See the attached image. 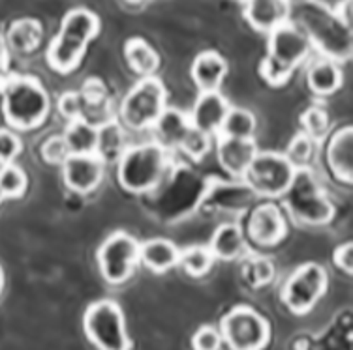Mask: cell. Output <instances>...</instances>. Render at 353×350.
Instances as JSON below:
<instances>
[{
	"mask_svg": "<svg viewBox=\"0 0 353 350\" xmlns=\"http://www.w3.org/2000/svg\"><path fill=\"white\" fill-rule=\"evenodd\" d=\"M336 15H339L340 19L344 21L346 25L352 27V0H344V2H340L339 8L334 10Z\"/></svg>",
	"mask_w": 353,
	"mask_h": 350,
	"instance_id": "60d3db41",
	"label": "cell"
},
{
	"mask_svg": "<svg viewBox=\"0 0 353 350\" xmlns=\"http://www.w3.org/2000/svg\"><path fill=\"white\" fill-rule=\"evenodd\" d=\"M334 264L339 266L340 270H344L347 276H352L353 272V245L352 242L344 243V245H339L336 251H334Z\"/></svg>",
	"mask_w": 353,
	"mask_h": 350,
	"instance_id": "f35d334b",
	"label": "cell"
},
{
	"mask_svg": "<svg viewBox=\"0 0 353 350\" xmlns=\"http://www.w3.org/2000/svg\"><path fill=\"white\" fill-rule=\"evenodd\" d=\"M209 250H211L214 259H220V261H235L246 250L245 232L235 223H224V225H220L214 230Z\"/></svg>",
	"mask_w": 353,
	"mask_h": 350,
	"instance_id": "7402d4cb",
	"label": "cell"
},
{
	"mask_svg": "<svg viewBox=\"0 0 353 350\" xmlns=\"http://www.w3.org/2000/svg\"><path fill=\"white\" fill-rule=\"evenodd\" d=\"M128 66L141 77H154L160 67V56L149 43L141 38H132L124 45Z\"/></svg>",
	"mask_w": 353,
	"mask_h": 350,
	"instance_id": "d4e9b609",
	"label": "cell"
},
{
	"mask_svg": "<svg viewBox=\"0 0 353 350\" xmlns=\"http://www.w3.org/2000/svg\"><path fill=\"white\" fill-rule=\"evenodd\" d=\"M165 100L168 92L163 88V83L157 77H143L136 87L124 96L121 103V122L126 129L132 131H143L150 129L165 111Z\"/></svg>",
	"mask_w": 353,
	"mask_h": 350,
	"instance_id": "ba28073f",
	"label": "cell"
},
{
	"mask_svg": "<svg viewBox=\"0 0 353 350\" xmlns=\"http://www.w3.org/2000/svg\"><path fill=\"white\" fill-rule=\"evenodd\" d=\"M4 201V195H2V191H0V202Z\"/></svg>",
	"mask_w": 353,
	"mask_h": 350,
	"instance_id": "ee69618b",
	"label": "cell"
},
{
	"mask_svg": "<svg viewBox=\"0 0 353 350\" xmlns=\"http://www.w3.org/2000/svg\"><path fill=\"white\" fill-rule=\"evenodd\" d=\"M209 149H211V137L192 128L190 133L186 135V139H184L179 150H183L184 154L192 157L194 162H199V160H203L205 155H207Z\"/></svg>",
	"mask_w": 353,
	"mask_h": 350,
	"instance_id": "836d02e7",
	"label": "cell"
},
{
	"mask_svg": "<svg viewBox=\"0 0 353 350\" xmlns=\"http://www.w3.org/2000/svg\"><path fill=\"white\" fill-rule=\"evenodd\" d=\"M8 64H10V49H8L4 36L0 34V77L8 75Z\"/></svg>",
	"mask_w": 353,
	"mask_h": 350,
	"instance_id": "ab89813d",
	"label": "cell"
},
{
	"mask_svg": "<svg viewBox=\"0 0 353 350\" xmlns=\"http://www.w3.org/2000/svg\"><path fill=\"white\" fill-rule=\"evenodd\" d=\"M258 152V144L254 139H231L222 135L218 139V163L228 175L237 176V178L245 176Z\"/></svg>",
	"mask_w": 353,
	"mask_h": 350,
	"instance_id": "e0dca14e",
	"label": "cell"
},
{
	"mask_svg": "<svg viewBox=\"0 0 353 350\" xmlns=\"http://www.w3.org/2000/svg\"><path fill=\"white\" fill-rule=\"evenodd\" d=\"M306 83L316 96H331L342 87V69L336 62L321 56L308 67Z\"/></svg>",
	"mask_w": 353,
	"mask_h": 350,
	"instance_id": "603a6c76",
	"label": "cell"
},
{
	"mask_svg": "<svg viewBox=\"0 0 353 350\" xmlns=\"http://www.w3.org/2000/svg\"><path fill=\"white\" fill-rule=\"evenodd\" d=\"M250 277L252 285L256 287H261V285L271 283L272 276H274V268H272V263L269 259H256L254 263H250Z\"/></svg>",
	"mask_w": 353,
	"mask_h": 350,
	"instance_id": "74e56055",
	"label": "cell"
},
{
	"mask_svg": "<svg viewBox=\"0 0 353 350\" xmlns=\"http://www.w3.org/2000/svg\"><path fill=\"white\" fill-rule=\"evenodd\" d=\"M105 163L96 154H72L62 163V178L74 193H92L103 180Z\"/></svg>",
	"mask_w": 353,
	"mask_h": 350,
	"instance_id": "4fadbf2b",
	"label": "cell"
},
{
	"mask_svg": "<svg viewBox=\"0 0 353 350\" xmlns=\"http://www.w3.org/2000/svg\"><path fill=\"white\" fill-rule=\"evenodd\" d=\"M152 129L157 135L158 144L170 152V150L181 149L186 135L190 133L192 124L188 115H184L176 109H165L157 124L152 126Z\"/></svg>",
	"mask_w": 353,
	"mask_h": 350,
	"instance_id": "d6986e66",
	"label": "cell"
},
{
	"mask_svg": "<svg viewBox=\"0 0 353 350\" xmlns=\"http://www.w3.org/2000/svg\"><path fill=\"white\" fill-rule=\"evenodd\" d=\"M220 336L230 350H263L271 339V326L261 313L239 305L222 318Z\"/></svg>",
	"mask_w": 353,
	"mask_h": 350,
	"instance_id": "9c48e42d",
	"label": "cell"
},
{
	"mask_svg": "<svg viewBox=\"0 0 353 350\" xmlns=\"http://www.w3.org/2000/svg\"><path fill=\"white\" fill-rule=\"evenodd\" d=\"M312 53V43L295 23H285L269 34L261 77L272 87L284 85Z\"/></svg>",
	"mask_w": 353,
	"mask_h": 350,
	"instance_id": "277c9868",
	"label": "cell"
},
{
	"mask_svg": "<svg viewBox=\"0 0 353 350\" xmlns=\"http://www.w3.org/2000/svg\"><path fill=\"white\" fill-rule=\"evenodd\" d=\"M28 178L25 171L14 163L0 167V191L4 199H17L27 191Z\"/></svg>",
	"mask_w": 353,
	"mask_h": 350,
	"instance_id": "f546056e",
	"label": "cell"
},
{
	"mask_svg": "<svg viewBox=\"0 0 353 350\" xmlns=\"http://www.w3.org/2000/svg\"><path fill=\"white\" fill-rule=\"evenodd\" d=\"M297 168L279 152H258L245 173L246 188L263 197H282L292 186Z\"/></svg>",
	"mask_w": 353,
	"mask_h": 350,
	"instance_id": "30bf717a",
	"label": "cell"
},
{
	"mask_svg": "<svg viewBox=\"0 0 353 350\" xmlns=\"http://www.w3.org/2000/svg\"><path fill=\"white\" fill-rule=\"evenodd\" d=\"M179 248L165 238H152L145 243H139V261L157 274H163L179 266Z\"/></svg>",
	"mask_w": 353,
	"mask_h": 350,
	"instance_id": "44dd1931",
	"label": "cell"
},
{
	"mask_svg": "<svg viewBox=\"0 0 353 350\" xmlns=\"http://www.w3.org/2000/svg\"><path fill=\"white\" fill-rule=\"evenodd\" d=\"M230 111V103L220 92H199L190 113L192 128L212 137L220 131L224 118Z\"/></svg>",
	"mask_w": 353,
	"mask_h": 350,
	"instance_id": "2e32d148",
	"label": "cell"
},
{
	"mask_svg": "<svg viewBox=\"0 0 353 350\" xmlns=\"http://www.w3.org/2000/svg\"><path fill=\"white\" fill-rule=\"evenodd\" d=\"M190 72L199 92H216L228 74V64L214 51H203L196 56Z\"/></svg>",
	"mask_w": 353,
	"mask_h": 350,
	"instance_id": "ffe728a7",
	"label": "cell"
},
{
	"mask_svg": "<svg viewBox=\"0 0 353 350\" xmlns=\"http://www.w3.org/2000/svg\"><path fill=\"white\" fill-rule=\"evenodd\" d=\"M23 144L21 139L12 129H0V165L14 163V160L21 154Z\"/></svg>",
	"mask_w": 353,
	"mask_h": 350,
	"instance_id": "8d00e7d4",
	"label": "cell"
},
{
	"mask_svg": "<svg viewBox=\"0 0 353 350\" xmlns=\"http://www.w3.org/2000/svg\"><path fill=\"white\" fill-rule=\"evenodd\" d=\"M2 287H4V276H2V270H0V292H2Z\"/></svg>",
	"mask_w": 353,
	"mask_h": 350,
	"instance_id": "7bdbcfd3",
	"label": "cell"
},
{
	"mask_svg": "<svg viewBox=\"0 0 353 350\" xmlns=\"http://www.w3.org/2000/svg\"><path fill=\"white\" fill-rule=\"evenodd\" d=\"M126 137H124L123 126L115 120H109L102 126H98V142H96V155L102 157L103 163L119 162V157L124 154Z\"/></svg>",
	"mask_w": 353,
	"mask_h": 350,
	"instance_id": "484cf974",
	"label": "cell"
},
{
	"mask_svg": "<svg viewBox=\"0 0 353 350\" xmlns=\"http://www.w3.org/2000/svg\"><path fill=\"white\" fill-rule=\"evenodd\" d=\"M83 328L98 350H132L124 313L113 300L90 303L83 317Z\"/></svg>",
	"mask_w": 353,
	"mask_h": 350,
	"instance_id": "52a82bcc",
	"label": "cell"
},
{
	"mask_svg": "<svg viewBox=\"0 0 353 350\" xmlns=\"http://www.w3.org/2000/svg\"><path fill=\"white\" fill-rule=\"evenodd\" d=\"M128 4H141V2H147V0H126Z\"/></svg>",
	"mask_w": 353,
	"mask_h": 350,
	"instance_id": "b9f144b4",
	"label": "cell"
},
{
	"mask_svg": "<svg viewBox=\"0 0 353 350\" xmlns=\"http://www.w3.org/2000/svg\"><path fill=\"white\" fill-rule=\"evenodd\" d=\"M292 23L306 34L312 49H318L321 56L336 64L352 56V27L325 4L318 0H299L297 6H292Z\"/></svg>",
	"mask_w": 353,
	"mask_h": 350,
	"instance_id": "6da1fadb",
	"label": "cell"
},
{
	"mask_svg": "<svg viewBox=\"0 0 353 350\" xmlns=\"http://www.w3.org/2000/svg\"><path fill=\"white\" fill-rule=\"evenodd\" d=\"M292 0H245V19L254 30L271 34L292 21Z\"/></svg>",
	"mask_w": 353,
	"mask_h": 350,
	"instance_id": "9a60e30c",
	"label": "cell"
},
{
	"mask_svg": "<svg viewBox=\"0 0 353 350\" xmlns=\"http://www.w3.org/2000/svg\"><path fill=\"white\" fill-rule=\"evenodd\" d=\"M220 133H222V137H231V139H254L256 116L246 109L230 107L224 118V124L220 128Z\"/></svg>",
	"mask_w": 353,
	"mask_h": 350,
	"instance_id": "83f0119b",
	"label": "cell"
},
{
	"mask_svg": "<svg viewBox=\"0 0 353 350\" xmlns=\"http://www.w3.org/2000/svg\"><path fill=\"white\" fill-rule=\"evenodd\" d=\"M64 141L72 154H96L98 126L87 120H72L64 131Z\"/></svg>",
	"mask_w": 353,
	"mask_h": 350,
	"instance_id": "4316f807",
	"label": "cell"
},
{
	"mask_svg": "<svg viewBox=\"0 0 353 350\" xmlns=\"http://www.w3.org/2000/svg\"><path fill=\"white\" fill-rule=\"evenodd\" d=\"M243 2H245V0H243Z\"/></svg>",
	"mask_w": 353,
	"mask_h": 350,
	"instance_id": "f6af8a7d",
	"label": "cell"
},
{
	"mask_svg": "<svg viewBox=\"0 0 353 350\" xmlns=\"http://www.w3.org/2000/svg\"><path fill=\"white\" fill-rule=\"evenodd\" d=\"M285 219L282 210L274 202H265L258 204L252 210L250 219H248V236L254 243L258 245H276L285 236Z\"/></svg>",
	"mask_w": 353,
	"mask_h": 350,
	"instance_id": "5bb4252c",
	"label": "cell"
},
{
	"mask_svg": "<svg viewBox=\"0 0 353 350\" xmlns=\"http://www.w3.org/2000/svg\"><path fill=\"white\" fill-rule=\"evenodd\" d=\"M2 111L10 128L30 129L41 126L51 111L48 90L38 79L28 75H4L0 77Z\"/></svg>",
	"mask_w": 353,
	"mask_h": 350,
	"instance_id": "7a4b0ae2",
	"label": "cell"
},
{
	"mask_svg": "<svg viewBox=\"0 0 353 350\" xmlns=\"http://www.w3.org/2000/svg\"><path fill=\"white\" fill-rule=\"evenodd\" d=\"M170 155L158 142L134 144L117 162V178L128 193L143 195L157 189L168 173Z\"/></svg>",
	"mask_w": 353,
	"mask_h": 350,
	"instance_id": "5b68a950",
	"label": "cell"
},
{
	"mask_svg": "<svg viewBox=\"0 0 353 350\" xmlns=\"http://www.w3.org/2000/svg\"><path fill=\"white\" fill-rule=\"evenodd\" d=\"M98 270L109 285L128 281L139 263V243L128 232H113L98 250Z\"/></svg>",
	"mask_w": 353,
	"mask_h": 350,
	"instance_id": "7c38bea8",
	"label": "cell"
},
{
	"mask_svg": "<svg viewBox=\"0 0 353 350\" xmlns=\"http://www.w3.org/2000/svg\"><path fill=\"white\" fill-rule=\"evenodd\" d=\"M327 285V270L321 264L306 263L288 277L282 287V302L293 315H306L323 298Z\"/></svg>",
	"mask_w": 353,
	"mask_h": 350,
	"instance_id": "8fae6325",
	"label": "cell"
},
{
	"mask_svg": "<svg viewBox=\"0 0 353 350\" xmlns=\"http://www.w3.org/2000/svg\"><path fill=\"white\" fill-rule=\"evenodd\" d=\"M327 165L340 182L352 184L353 178V129L352 126L339 129L327 144Z\"/></svg>",
	"mask_w": 353,
	"mask_h": 350,
	"instance_id": "ac0fdd59",
	"label": "cell"
},
{
	"mask_svg": "<svg viewBox=\"0 0 353 350\" xmlns=\"http://www.w3.org/2000/svg\"><path fill=\"white\" fill-rule=\"evenodd\" d=\"M314 149H316V142L310 137H306L305 133H299L290 142L285 157L293 163L295 168H308V163L314 155Z\"/></svg>",
	"mask_w": 353,
	"mask_h": 350,
	"instance_id": "1f68e13d",
	"label": "cell"
},
{
	"mask_svg": "<svg viewBox=\"0 0 353 350\" xmlns=\"http://www.w3.org/2000/svg\"><path fill=\"white\" fill-rule=\"evenodd\" d=\"M222 344H224V341H222L220 330L211 324L201 326L192 337V349L194 350H220Z\"/></svg>",
	"mask_w": 353,
	"mask_h": 350,
	"instance_id": "d590c367",
	"label": "cell"
},
{
	"mask_svg": "<svg viewBox=\"0 0 353 350\" xmlns=\"http://www.w3.org/2000/svg\"><path fill=\"white\" fill-rule=\"evenodd\" d=\"M285 206L295 219L303 225H327L334 216L333 202L319 188L310 168H297L292 186L284 195Z\"/></svg>",
	"mask_w": 353,
	"mask_h": 350,
	"instance_id": "8992f818",
	"label": "cell"
},
{
	"mask_svg": "<svg viewBox=\"0 0 353 350\" xmlns=\"http://www.w3.org/2000/svg\"><path fill=\"white\" fill-rule=\"evenodd\" d=\"M100 32V19L85 8H75L64 15L61 30L49 43L48 62L59 74H70L79 66L88 43Z\"/></svg>",
	"mask_w": 353,
	"mask_h": 350,
	"instance_id": "3957f363",
	"label": "cell"
},
{
	"mask_svg": "<svg viewBox=\"0 0 353 350\" xmlns=\"http://www.w3.org/2000/svg\"><path fill=\"white\" fill-rule=\"evenodd\" d=\"M301 126L306 137H310L314 142H321L329 135V115L323 107L312 105L301 116Z\"/></svg>",
	"mask_w": 353,
	"mask_h": 350,
	"instance_id": "4dcf8cb0",
	"label": "cell"
},
{
	"mask_svg": "<svg viewBox=\"0 0 353 350\" xmlns=\"http://www.w3.org/2000/svg\"><path fill=\"white\" fill-rule=\"evenodd\" d=\"M57 109L68 122L85 120V116H87V101L81 92H64L59 98Z\"/></svg>",
	"mask_w": 353,
	"mask_h": 350,
	"instance_id": "d6a6232c",
	"label": "cell"
},
{
	"mask_svg": "<svg viewBox=\"0 0 353 350\" xmlns=\"http://www.w3.org/2000/svg\"><path fill=\"white\" fill-rule=\"evenodd\" d=\"M40 152L43 162L49 163V165H62L70 155V150L62 135H53V137L46 139L43 144H41Z\"/></svg>",
	"mask_w": 353,
	"mask_h": 350,
	"instance_id": "e575fe53",
	"label": "cell"
},
{
	"mask_svg": "<svg viewBox=\"0 0 353 350\" xmlns=\"http://www.w3.org/2000/svg\"><path fill=\"white\" fill-rule=\"evenodd\" d=\"M41 38H43V28L40 21L17 19L10 25L4 40H6L8 49L19 54H30L40 47Z\"/></svg>",
	"mask_w": 353,
	"mask_h": 350,
	"instance_id": "cb8c5ba5",
	"label": "cell"
},
{
	"mask_svg": "<svg viewBox=\"0 0 353 350\" xmlns=\"http://www.w3.org/2000/svg\"><path fill=\"white\" fill-rule=\"evenodd\" d=\"M212 261L214 256L211 250L205 245H194V248L181 251L179 255V266L192 277L205 276L212 268Z\"/></svg>",
	"mask_w": 353,
	"mask_h": 350,
	"instance_id": "f1b7e54d",
	"label": "cell"
}]
</instances>
